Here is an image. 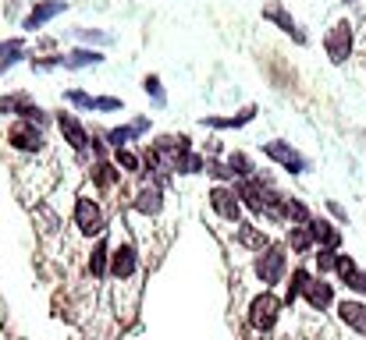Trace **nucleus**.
<instances>
[{
    "mask_svg": "<svg viewBox=\"0 0 366 340\" xmlns=\"http://www.w3.org/2000/svg\"><path fill=\"white\" fill-rule=\"evenodd\" d=\"M252 273H256V280L263 284V291H267V287H277V284L288 277V252H285L281 244L263 248V252L252 259Z\"/></svg>",
    "mask_w": 366,
    "mask_h": 340,
    "instance_id": "f257e3e1",
    "label": "nucleus"
},
{
    "mask_svg": "<svg viewBox=\"0 0 366 340\" xmlns=\"http://www.w3.org/2000/svg\"><path fill=\"white\" fill-rule=\"evenodd\" d=\"M281 309H285V302L274 298L270 291L256 294V298L249 302V326H252L256 334H270V330L277 326V319H281Z\"/></svg>",
    "mask_w": 366,
    "mask_h": 340,
    "instance_id": "f03ea898",
    "label": "nucleus"
},
{
    "mask_svg": "<svg viewBox=\"0 0 366 340\" xmlns=\"http://www.w3.org/2000/svg\"><path fill=\"white\" fill-rule=\"evenodd\" d=\"M352 46H356V32H352V21H349V18L335 21V25L327 29V36H324V50H327V61H331V64H345V61L352 57Z\"/></svg>",
    "mask_w": 366,
    "mask_h": 340,
    "instance_id": "7ed1b4c3",
    "label": "nucleus"
},
{
    "mask_svg": "<svg viewBox=\"0 0 366 340\" xmlns=\"http://www.w3.org/2000/svg\"><path fill=\"white\" fill-rule=\"evenodd\" d=\"M259 149H263V156H267L270 163H277V167L288 170V174H306V170H310V160H306L299 149H292V142L270 138V142H259Z\"/></svg>",
    "mask_w": 366,
    "mask_h": 340,
    "instance_id": "20e7f679",
    "label": "nucleus"
},
{
    "mask_svg": "<svg viewBox=\"0 0 366 340\" xmlns=\"http://www.w3.org/2000/svg\"><path fill=\"white\" fill-rule=\"evenodd\" d=\"M207 202H210V210H214L221 220H228V224L239 227V217H242V199H239L235 185H214V188H210V195H207Z\"/></svg>",
    "mask_w": 366,
    "mask_h": 340,
    "instance_id": "39448f33",
    "label": "nucleus"
},
{
    "mask_svg": "<svg viewBox=\"0 0 366 340\" xmlns=\"http://www.w3.org/2000/svg\"><path fill=\"white\" fill-rule=\"evenodd\" d=\"M7 142L18 149V153H39L43 149V131L32 124V120H14L7 128Z\"/></svg>",
    "mask_w": 366,
    "mask_h": 340,
    "instance_id": "423d86ee",
    "label": "nucleus"
},
{
    "mask_svg": "<svg viewBox=\"0 0 366 340\" xmlns=\"http://www.w3.org/2000/svg\"><path fill=\"white\" fill-rule=\"evenodd\" d=\"M75 227H79L86 237L104 234V230H107V224H104V210H100L93 199H79V202H75Z\"/></svg>",
    "mask_w": 366,
    "mask_h": 340,
    "instance_id": "0eeeda50",
    "label": "nucleus"
},
{
    "mask_svg": "<svg viewBox=\"0 0 366 340\" xmlns=\"http://www.w3.org/2000/svg\"><path fill=\"white\" fill-rule=\"evenodd\" d=\"M306 305L313 309V312H327L331 305H335V284H327L324 277H313L310 284H306Z\"/></svg>",
    "mask_w": 366,
    "mask_h": 340,
    "instance_id": "6e6552de",
    "label": "nucleus"
},
{
    "mask_svg": "<svg viewBox=\"0 0 366 340\" xmlns=\"http://www.w3.org/2000/svg\"><path fill=\"white\" fill-rule=\"evenodd\" d=\"M338 319L349 326V330H356L360 337H366V305L360 298H345V302H338Z\"/></svg>",
    "mask_w": 366,
    "mask_h": 340,
    "instance_id": "1a4fd4ad",
    "label": "nucleus"
},
{
    "mask_svg": "<svg viewBox=\"0 0 366 340\" xmlns=\"http://www.w3.org/2000/svg\"><path fill=\"white\" fill-rule=\"evenodd\" d=\"M135 269H139V252L132 244H118L111 252V273L118 280H128V277H135Z\"/></svg>",
    "mask_w": 366,
    "mask_h": 340,
    "instance_id": "9d476101",
    "label": "nucleus"
},
{
    "mask_svg": "<svg viewBox=\"0 0 366 340\" xmlns=\"http://www.w3.org/2000/svg\"><path fill=\"white\" fill-rule=\"evenodd\" d=\"M310 234H313V241L320 244V248H331V252H338L342 248V230L331 224V220H324V217H313L310 220Z\"/></svg>",
    "mask_w": 366,
    "mask_h": 340,
    "instance_id": "9b49d317",
    "label": "nucleus"
},
{
    "mask_svg": "<svg viewBox=\"0 0 366 340\" xmlns=\"http://www.w3.org/2000/svg\"><path fill=\"white\" fill-rule=\"evenodd\" d=\"M57 128H61V135H64V142H68L71 149H86V145H89V131L82 128V120H79L75 113H61V117H57Z\"/></svg>",
    "mask_w": 366,
    "mask_h": 340,
    "instance_id": "f8f14e48",
    "label": "nucleus"
},
{
    "mask_svg": "<svg viewBox=\"0 0 366 340\" xmlns=\"http://www.w3.org/2000/svg\"><path fill=\"white\" fill-rule=\"evenodd\" d=\"M64 7H68L64 0H43V4H36V7L29 11V18H25V25H21V29H29V32H36L39 25H46L50 18H57V14H61Z\"/></svg>",
    "mask_w": 366,
    "mask_h": 340,
    "instance_id": "ddd939ff",
    "label": "nucleus"
},
{
    "mask_svg": "<svg viewBox=\"0 0 366 340\" xmlns=\"http://www.w3.org/2000/svg\"><path fill=\"white\" fill-rule=\"evenodd\" d=\"M135 213H142V217H157L160 210H164V192H160V185H146V188H139V195H135Z\"/></svg>",
    "mask_w": 366,
    "mask_h": 340,
    "instance_id": "4468645a",
    "label": "nucleus"
},
{
    "mask_svg": "<svg viewBox=\"0 0 366 340\" xmlns=\"http://www.w3.org/2000/svg\"><path fill=\"white\" fill-rule=\"evenodd\" d=\"M235 241L242 244V248H249V252H263V248H270V237H267V230L256 224H239L235 227Z\"/></svg>",
    "mask_w": 366,
    "mask_h": 340,
    "instance_id": "2eb2a0df",
    "label": "nucleus"
},
{
    "mask_svg": "<svg viewBox=\"0 0 366 340\" xmlns=\"http://www.w3.org/2000/svg\"><path fill=\"white\" fill-rule=\"evenodd\" d=\"M263 18H270V21H277V25H281V32H288V36H295L299 43H306V36H302V29H299V21H295V18H292V14H288V11H285L281 4H270V7L263 11Z\"/></svg>",
    "mask_w": 366,
    "mask_h": 340,
    "instance_id": "dca6fc26",
    "label": "nucleus"
},
{
    "mask_svg": "<svg viewBox=\"0 0 366 340\" xmlns=\"http://www.w3.org/2000/svg\"><path fill=\"white\" fill-rule=\"evenodd\" d=\"M310 280H313V273H310V269H302V266H295V269H292V280H288V287H285V305H288V309L306 294V284H310Z\"/></svg>",
    "mask_w": 366,
    "mask_h": 340,
    "instance_id": "f3484780",
    "label": "nucleus"
},
{
    "mask_svg": "<svg viewBox=\"0 0 366 340\" xmlns=\"http://www.w3.org/2000/svg\"><path fill=\"white\" fill-rule=\"evenodd\" d=\"M285 241H288V248H292L295 255H310V252L317 248V241H313V234H310V227H288V234H285Z\"/></svg>",
    "mask_w": 366,
    "mask_h": 340,
    "instance_id": "a211bd4d",
    "label": "nucleus"
},
{
    "mask_svg": "<svg viewBox=\"0 0 366 340\" xmlns=\"http://www.w3.org/2000/svg\"><path fill=\"white\" fill-rule=\"evenodd\" d=\"M104 57L97 53V50H75V53H68V57H61V68H68V71H79V68H89V64H100Z\"/></svg>",
    "mask_w": 366,
    "mask_h": 340,
    "instance_id": "6ab92c4d",
    "label": "nucleus"
},
{
    "mask_svg": "<svg viewBox=\"0 0 366 340\" xmlns=\"http://www.w3.org/2000/svg\"><path fill=\"white\" fill-rule=\"evenodd\" d=\"M224 163L232 167L235 181H242V177H256V163H252L245 153H228V160H224Z\"/></svg>",
    "mask_w": 366,
    "mask_h": 340,
    "instance_id": "aec40b11",
    "label": "nucleus"
},
{
    "mask_svg": "<svg viewBox=\"0 0 366 340\" xmlns=\"http://www.w3.org/2000/svg\"><path fill=\"white\" fill-rule=\"evenodd\" d=\"M256 117V107H245L242 113H235V117H203V124H210V128H242Z\"/></svg>",
    "mask_w": 366,
    "mask_h": 340,
    "instance_id": "412c9836",
    "label": "nucleus"
},
{
    "mask_svg": "<svg viewBox=\"0 0 366 340\" xmlns=\"http://www.w3.org/2000/svg\"><path fill=\"white\" fill-rule=\"evenodd\" d=\"M93 181H97L100 188H114V185L122 181V170H114L111 163H97V167H93Z\"/></svg>",
    "mask_w": 366,
    "mask_h": 340,
    "instance_id": "4be33fe9",
    "label": "nucleus"
},
{
    "mask_svg": "<svg viewBox=\"0 0 366 340\" xmlns=\"http://www.w3.org/2000/svg\"><path fill=\"white\" fill-rule=\"evenodd\" d=\"M107 259H111V244H107V241H100V244L93 248L89 273H93V277H104V273H107Z\"/></svg>",
    "mask_w": 366,
    "mask_h": 340,
    "instance_id": "5701e85b",
    "label": "nucleus"
},
{
    "mask_svg": "<svg viewBox=\"0 0 366 340\" xmlns=\"http://www.w3.org/2000/svg\"><path fill=\"white\" fill-rule=\"evenodd\" d=\"M313 259H317V269H320V277L335 273V266H338V252H331V248H317V252H313Z\"/></svg>",
    "mask_w": 366,
    "mask_h": 340,
    "instance_id": "b1692460",
    "label": "nucleus"
},
{
    "mask_svg": "<svg viewBox=\"0 0 366 340\" xmlns=\"http://www.w3.org/2000/svg\"><path fill=\"white\" fill-rule=\"evenodd\" d=\"M207 174H210V177H217L221 185H224V181H235L232 167H228V163H221V160H214V156H207Z\"/></svg>",
    "mask_w": 366,
    "mask_h": 340,
    "instance_id": "393cba45",
    "label": "nucleus"
},
{
    "mask_svg": "<svg viewBox=\"0 0 366 340\" xmlns=\"http://www.w3.org/2000/svg\"><path fill=\"white\" fill-rule=\"evenodd\" d=\"M114 163L124 167L128 174H139V156H135V153H128V149H114Z\"/></svg>",
    "mask_w": 366,
    "mask_h": 340,
    "instance_id": "a878e982",
    "label": "nucleus"
},
{
    "mask_svg": "<svg viewBox=\"0 0 366 340\" xmlns=\"http://www.w3.org/2000/svg\"><path fill=\"white\" fill-rule=\"evenodd\" d=\"M356 269H360V262H356L352 255H342V252H338V266H335V273H338V277L345 280V277H352Z\"/></svg>",
    "mask_w": 366,
    "mask_h": 340,
    "instance_id": "bb28decb",
    "label": "nucleus"
},
{
    "mask_svg": "<svg viewBox=\"0 0 366 340\" xmlns=\"http://www.w3.org/2000/svg\"><path fill=\"white\" fill-rule=\"evenodd\" d=\"M342 284H345L352 294H366V269H356V273H352V277H345Z\"/></svg>",
    "mask_w": 366,
    "mask_h": 340,
    "instance_id": "cd10ccee",
    "label": "nucleus"
},
{
    "mask_svg": "<svg viewBox=\"0 0 366 340\" xmlns=\"http://www.w3.org/2000/svg\"><path fill=\"white\" fill-rule=\"evenodd\" d=\"M142 89H146L157 103H164V86H160V78H157V75H146V78H142Z\"/></svg>",
    "mask_w": 366,
    "mask_h": 340,
    "instance_id": "c85d7f7f",
    "label": "nucleus"
},
{
    "mask_svg": "<svg viewBox=\"0 0 366 340\" xmlns=\"http://www.w3.org/2000/svg\"><path fill=\"white\" fill-rule=\"evenodd\" d=\"M93 110H122V100H114V96H100V100H93Z\"/></svg>",
    "mask_w": 366,
    "mask_h": 340,
    "instance_id": "c756f323",
    "label": "nucleus"
},
{
    "mask_svg": "<svg viewBox=\"0 0 366 340\" xmlns=\"http://www.w3.org/2000/svg\"><path fill=\"white\" fill-rule=\"evenodd\" d=\"M68 100H71L75 107H86V110H93V96H86V93H79V89H75V93H68Z\"/></svg>",
    "mask_w": 366,
    "mask_h": 340,
    "instance_id": "7c9ffc66",
    "label": "nucleus"
},
{
    "mask_svg": "<svg viewBox=\"0 0 366 340\" xmlns=\"http://www.w3.org/2000/svg\"><path fill=\"white\" fill-rule=\"evenodd\" d=\"M14 50H21V43H18V39H11V43H0V53H14Z\"/></svg>",
    "mask_w": 366,
    "mask_h": 340,
    "instance_id": "2f4dec72",
    "label": "nucleus"
}]
</instances>
